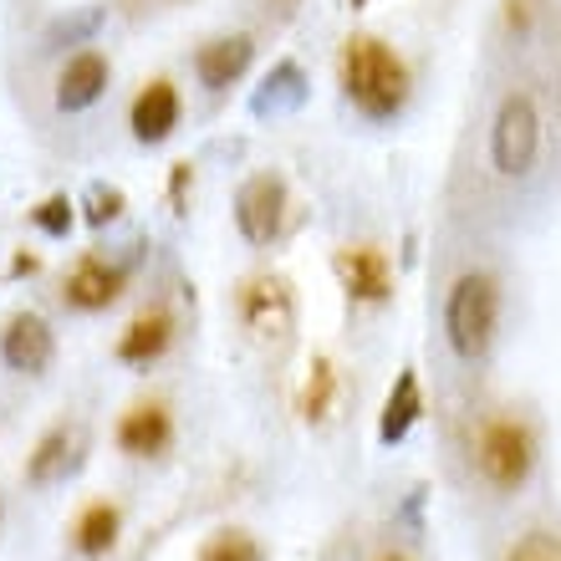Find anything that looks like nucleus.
I'll list each match as a JSON object with an SVG mask.
<instances>
[{
  "mask_svg": "<svg viewBox=\"0 0 561 561\" xmlns=\"http://www.w3.org/2000/svg\"><path fill=\"white\" fill-rule=\"evenodd\" d=\"M342 92H347V103L363 118L388 123L399 118L403 103H409V67L378 36H353L342 46Z\"/></svg>",
  "mask_w": 561,
  "mask_h": 561,
  "instance_id": "1",
  "label": "nucleus"
},
{
  "mask_svg": "<svg viewBox=\"0 0 561 561\" xmlns=\"http://www.w3.org/2000/svg\"><path fill=\"white\" fill-rule=\"evenodd\" d=\"M495 317H501V291L485 271H470L449 286V301H444V337H449V353L459 363H480L495 342Z\"/></svg>",
  "mask_w": 561,
  "mask_h": 561,
  "instance_id": "2",
  "label": "nucleus"
},
{
  "mask_svg": "<svg viewBox=\"0 0 561 561\" xmlns=\"http://www.w3.org/2000/svg\"><path fill=\"white\" fill-rule=\"evenodd\" d=\"M536 148H541L536 98L531 92H505L501 107H495V123H490V163H495V174L505 179L531 174Z\"/></svg>",
  "mask_w": 561,
  "mask_h": 561,
  "instance_id": "3",
  "label": "nucleus"
},
{
  "mask_svg": "<svg viewBox=\"0 0 561 561\" xmlns=\"http://www.w3.org/2000/svg\"><path fill=\"white\" fill-rule=\"evenodd\" d=\"M474 459H480V474H485L495 490L526 485V474H531V465H536V439H531V428L516 424V419H490V424L480 428Z\"/></svg>",
  "mask_w": 561,
  "mask_h": 561,
  "instance_id": "4",
  "label": "nucleus"
},
{
  "mask_svg": "<svg viewBox=\"0 0 561 561\" xmlns=\"http://www.w3.org/2000/svg\"><path fill=\"white\" fill-rule=\"evenodd\" d=\"M286 220V184L276 174H251L236 194V225L251 245H271Z\"/></svg>",
  "mask_w": 561,
  "mask_h": 561,
  "instance_id": "5",
  "label": "nucleus"
},
{
  "mask_svg": "<svg viewBox=\"0 0 561 561\" xmlns=\"http://www.w3.org/2000/svg\"><path fill=\"white\" fill-rule=\"evenodd\" d=\"M240 307V322L251 327L255 337H286L296 322V301H291V286L280 276H251L240 286L236 296Z\"/></svg>",
  "mask_w": 561,
  "mask_h": 561,
  "instance_id": "6",
  "label": "nucleus"
},
{
  "mask_svg": "<svg viewBox=\"0 0 561 561\" xmlns=\"http://www.w3.org/2000/svg\"><path fill=\"white\" fill-rule=\"evenodd\" d=\"M51 357H57L51 327H46L36 311H15L11 322H5V332H0V363H5L11 373L36 378V373L51 368Z\"/></svg>",
  "mask_w": 561,
  "mask_h": 561,
  "instance_id": "7",
  "label": "nucleus"
},
{
  "mask_svg": "<svg viewBox=\"0 0 561 561\" xmlns=\"http://www.w3.org/2000/svg\"><path fill=\"white\" fill-rule=\"evenodd\" d=\"M332 271H337L342 291L353 296V301H388L393 296V271H388V255L378 245H347V251L332 255Z\"/></svg>",
  "mask_w": 561,
  "mask_h": 561,
  "instance_id": "8",
  "label": "nucleus"
},
{
  "mask_svg": "<svg viewBox=\"0 0 561 561\" xmlns=\"http://www.w3.org/2000/svg\"><path fill=\"white\" fill-rule=\"evenodd\" d=\"M107 77H113V67H107L103 51H88V46L72 51L67 67L57 72V113H88L107 92Z\"/></svg>",
  "mask_w": 561,
  "mask_h": 561,
  "instance_id": "9",
  "label": "nucleus"
},
{
  "mask_svg": "<svg viewBox=\"0 0 561 561\" xmlns=\"http://www.w3.org/2000/svg\"><path fill=\"white\" fill-rule=\"evenodd\" d=\"M179 118H184V98H179L174 82H163V77H153L144 92L134 98V113H128V128H134L138 144H163V138L179 128Z\"/></svg>",
  "mask_w": 561,
  "mask_h": 561,
  "instance_id": "10",
  "label": "nucleus"
},
{
  "mask_svg": "<svg viewBox=\"0 0 561 561\" xmlns=\"http://www.w3.org/2000/svg\"><path fill=\"white\" fill-rule=\"evenodd\" d=\"M128 286V271L103 261V255H82L72 271H67V301L77 311H107Z\"/></svg>",
  "mask_w": 561,
  "mask_h": 561,
  "instance_id": "11",
  "label": "nucleus"
},
{
  "mask_svg": "<svg viewBox=\"0 0 561 561\" xmlns=\"http://www.w3.org/2000/svg\"><path fill=\"white\" fill-rule=\"evenodd\" d=\"M251 57H255L251 36H215V42H205L199 51H194V77H199V88L225 92L230 82L245 77Z\"/></svg>",
  "mask_w": 561,
  "mask_h": 561,
  "instance_id": "12",
  "label": "nucleus"
},
{
  "mask_svg": "<svg viewBox=\"0 0 561 561\" xmlns=\"http://www.w3.org/2000/svg\"><path fill=\"white\" fill-rule=\"evenodd\" d=\"M77 455H82V428L77 424H57L36 444V455L26 459V485H57L77 470Z\"/></svg>",
  "mask_w": 561,
  "mask_h": 561,
  "instance_id": "13",
  "label": "nucleus"
},
{
  "mask_svg": "<svg viewBox=\"0 0 561 561\" xmlns=\"http://www.w3.org/2000/svg\"><path fill=\"white\" fill-rule=\"evenodd\" d=\"M169 342H174V317H169V311H144V317H134L128 332L118 337V363L148 368L153 357H163Z\"/></svg>",
  "mask_w": 561,
  "mask_h": 561,
  "instance_id": "14",
  "label": "nucleus"
},
{
  "mask_svg": "<svg viewBox=\"0 0 561 561\" xmlns=\"http://www.w3.org/2000/svg\"><path fill=\"white\" fill-rule=\"evenodd\" d=\"M169 439H174V419L163 403H138L118 419V449L128 455H159Z\"/></svg>",
  "mask_w": 561,
  "mask_h": 561,
  "instance_id": "15",
  "label": "nucleus"
},
{
  "mask_svg": "<svg viewBox=\"0 0 561 561\" xmlns=\"http://www.w3.org/2000/svg\"><path fill=\"white\" fill-rule=\"evenodd\" d=\"M301 103H307V72H301L296 61H280V67L266 72V82L255 88L251 113L255 118H286V113H296Z\"/></svg>",
  "mask_w": 561,
  "mask_h": 561,
  "instance_id": "16",
  "label": "nucleus"
},
{
  "mask_svg": "<svg viewBox=\"0 0 561 561\" xmlns=\"http://www.w3.org/2000/svg\"><path fill=\"white\" fill-rule=\"evenodd\" d=\"M107 26V11L103 5H77V11H67V15H57L51 26L42 31V51L46 57H57V51H67V46H92V36Z\"/></svg>",
  "mask_w": 561,
  "mask_h": 561,
  "instance_id": "17",
  "label": "nucleus"
},
{
  "mask_svg": "<svg viewBox=\"0 0 561 561\" xmlns=\"http://www.w3.org/2000/svg\"><path fill=\"white\" fill-rule=\"evenodd\" d=\"M419 414H424L419 378H414V373H399V383H393V393H388V403H383V419H378V439H383V444H403V439H409V428L419 424Z\"/></svg>",
  "mask_w": 561,
  "mask_h": 561,
  "instance_id": "18",
  "label": "nucleus"
},
{
  "mask_svg": "<svg viewBox=\"0 0 561 561\" xmlns=\"http://www.w3.org/2000/svg\"><path fill=\"white\" fill-rule=\"evenodd\" d=\"M118 531H123L118 505L92 501L88 511L77 516V526H72V547L82 551V557H107V551L118 547Z\"/></svg>",
  "mask_w": 561,
  "mask_h": 561,
  "instance_id": "19",
  "label": "nucleus"
},
{
  "mask_svg": "<svg viewBox=\"0 0 561 561\" xmlns=\"http://www.w3.org/2000/svg\"><path fill=\"white\" fill-rule=\"evenodd\" d=\"M332 393H337V373H332V363H327V357H317V363H311L307 388H301V414H307V419H327V414H332Z\"/></svg>",
  "mask_w": 561,
  "mask_h": 561,
  "instance_id": "20",
  "label": "nucleus"
},
{
  "mask_svg": "<svg viewBox=\"0 0 561 561\" xmlns=\"http://www.w3.org/2000/svg\"><path fill=\"white\" fill-rule=\"evenodd\" d=\"M199 561H266V551L255 547V536L245 531H220L199 547Z\"/></svg>",
  "mask_w": 561,
  "mask_h": 561,
  "instance_id": "21",
  "label": "nucleus"
},
{
  "mask_svg": "<svg viewBox=\"0 0 561 561\" xmlns=\"http://www.w3.org/2000/svg\"><path fill=\"white\" fill-rule=\"evenodd\" d=\"M72 199H67V194H46L42 205L31 209V220H36V230H42V236H51V240H67L72 236V225H77V215H72Z\"/></svg>",
  "mask_w": 561,
  "mask_h": 561,
  "instance_id": "22",
  "label": "nucleus"
},
{
  "mask_svg": "<svg viewBox=\"0 0 561 561\" xmlns=\"http://www.w3.org/2000/svg\"><path fill=\"white\" fill-rule=\"evenodd\" d=\"M123 190H113V184H92L88 190V209H82V220L92 225V230H103V225H113L123 215Z\"/></svg>",
  "mask_w": 561,
  "mask_h": 561,
  "instance_id": "23",
  "label": "nucleus"
},
{
  "mask_svg": "<svg viewBox=\"0 0 561 561\" xmlns=\"http://www.w3.org/2000/svg\"><path fill=\"white\" fill-rule=\"evenodd\" d=\"M505 561H561V541L547 531H531V536H520L516 547H511V557Z\"/></svg>",
  "mask_w": 561,
  "mask_h": 561,
  "instance_id": "24",
  "label": "nucleus"
},
{
  "mask_svg": "<svg viewBox=\"0 0 561 561\" xmlns=\"http://www.w3.org/2000/svg\"><path fill=\"white\" fill-rule=\"evenodd\" d=\"M190 179H194L190 163H174V184H169V194H174V205H184V190H190Z\"/></svg>",
  "mask_w": 561,
  "mask_h": 561,
  "instance_id": "25",
  "label": "nucleus"
},
{
  "mask_svg": "<svg viewBox=\"0 0 561 561\" xmlns=\"http://www.w3.org/2000/svg\"><path fill=\"white\" fill-rule=\"evenodd\" d=\"M11 271H15V276H31V271H36V255H15Z\"/></svg>",
  "mask_w": 561,
  "mask_h": 561,
  "instance_id": "26",
  "label": "nucleus"
},
{
  "mask_svg": "<svg viewBox=\"0 0 561 561\" xmlns=\"http://www.w3.org/2000/svg\"><path fill=\"white\" fill-rule=\"evenodd\" d=\"M353 5H368V0H353Z\"/></svg>",
  "mask_w": 561,
  "mask_h": 561,
  "instance_id": "27",
  "label": "nucleus"
},
{
  "mask_svg": "<svg viewBox=\"0 0 561 561\" xmlns=\"http://www.w3.org/2000/svg\"><path fill=\"white\" fill-rule=\"evenodd\" d=\"M388 561H399V557H388Z\"/></svg>",
  "mask_w": 561,
  "mask_h": 561,
  "instance_id": "28",
  "label": "nucleus"
}]
</instances>
